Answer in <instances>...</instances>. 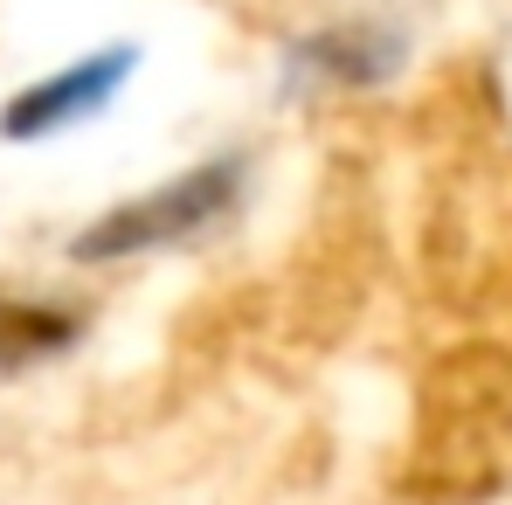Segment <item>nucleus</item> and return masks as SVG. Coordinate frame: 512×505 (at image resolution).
I'll return each mask as SVG.
<instances>
[{"label":"nucleus","mask_w":512,"mask_h":505,"mask_svg":"<svg viewBox=\"0 0 512 505\" xmlns=\"http://www.w3.org/2000/svg\"><path fill=\"white\" fill-rule=\"evenodd\" d=\"M236 201H243V160H201V167H180L160 187L104 208L70 243V256L77 263H125V256L180 250V243L208 236L222 215H236Z\"/></svg>","instance_id":"nucleus-1"},{"label":"nucleus","mask_w":512,"mask_h":505,"mask_svg":"<svg viewBox=\"0 0 512 505\" xmlns=\"http://www.w3.org/2000/svg\"><path fill=\"white\" fill-rule=\"evenodd\" d=\"M132 70H139V42H111V49H90L77 63L35 77L28 90H14L0 104V139H21L28 146V139H56L70 125H90L118 90L132 84Z\"/></svg>","instance_id":"nucleus-2"},{"label":"nucleus","mask_w":512,"mask_h":505,"mask_svg":"<svg viewBox=\"0 0 512 505\" xmlns=\"http://www.w3.org/2000/svg\"><path fill=\"white\" fill-rule=\"evenodd\" d=\"M409 56V35L395 21H326L284 49V90L333 97V90H374L388 84Z\"/></svg>","instance_id":"nucleus-3"},{"label":"nucleus","mask_w":512,"mask_h":505,"mask_svg":"<svg viewBox=\"0 0 512 505\" xmlns=\"http://www.w3.org/2000/svg\"><path fill=\"white\" fill-rule=\"evenodd\" d=\"M77 339V319L56 305H0V367H28L42 353H63Z\"/></svg>","instance_id":"nucleus-4"}]
</instances>
